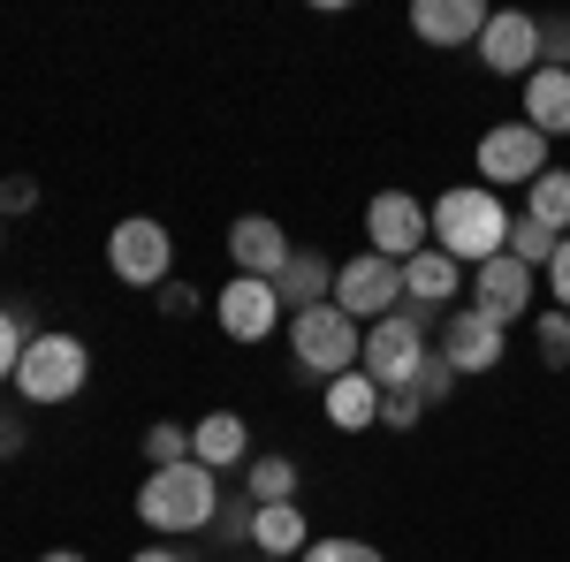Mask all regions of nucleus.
I'll return each instance as SVG.
<instances>
[{"mask_svg":"<svg viewBox=\"0 0 570 562\" xmlns=\"http://www.w3.org/2000/svg\"><path fill=\"white\" fill-rule=\"evenodd\" d=\"M39 562H91L85 548H53V555H39Z\"/></svg>","mask_w":570,"mask_h":562,"instance_id":"obj_38","label":"nucleus"},{"mask_svg":"<svg viewBox=\"0 0 570 562\" xmlns=\"http://www.w3.org/2000/svg\"><path fill=\"white\" fill-rule=\"evenodd\" d=\"M31 335H46V327H39V304H31V297H8V304H0V381H16V365H23Z\"/></svg>","mask_w":570,"mask_h":562,"instance_id":"obj_23","label":"nucleus"},{"mask_svg":"<svg viewBox=\"0 0 570 562\" xmlns=\"http://www.w3.org/2000/svg\"><path fill=\"white\" fill-rule=\"evenodd\" d=\"M426 214H434V252H449L464 274L510 252V206H502L487 183H456V190H441Z\"/></svg>","mask_w":570,"mask_h":562,"instance_id":"obj_2","label":"nucleus"},{"mask_svg":"<svg viewBox=\"0 0 570 562\" xmlns=\"http://www.w3.org/2000/svg\"><path fill=\"white\" fill-rule=\"evenodd\" d=\"M532 357H540L548 373H563V365H570V312H556V304L532 312Z\"/></svg>","mask_w":570,"mask_h":562,"instance_id":"obj_25","label":"nucleus"},{"mask_svg":"<svg viewBox=\"0 0 570 562\" xmlns=\"http://www.w3.org/2000/svg\"><path fill=\"white\" fill-rule=\"evenodd\" d=\"M130 562H198V555H183V548H137Z\"/></svg>","mask_w":570,"mask_h":562,"instance_id":"obj_37","label":"nucleus"},{"mask_svg":"<svg viewBox=\"0 0 570 562\" xmlns=\"http://www.w3.org/2000/svg\"><path fill=\"white\" fill-rule=\"evenodd\" d=\"M153 297H160V312H168V319H190V312H198V289H190V282H168V289H153Z\"/></svg>","mask_w":570,"mask_h":562,"instance_id":"obj_35","label":"nucleus"},{"mask_svg":"<svg viewBox=\"0 0 570 562\" xmlns=\"http://www.w3.org/2000/svg\"><path fill=\"white\" fill-rule=\"evenodd\" d=\"M289 357H297V373L305 381H343V373H357V349H365V327H357L343 304H312V312H289Z\"/></svg>","mask_w":570,"mask_h":562,"instance_id":"obj_4","label":"nucleus"},{"mask_svg":"<svg viewBox=\"0 0 570 562\" xmlns=\"http://www.w3.org/2000/svg\"><path fill=\"white\" fill-rule=\"evenodd\" d=\"M518 122H532L548 145H556V137H570V69H532Z\"/></svg>","mask_w":570,"mask_h":562,"instance_id":"obj_19","label":"nucleus"},{"mask_svg":"<svg viewBox=\"0 0 570 562\" xmlns=\"http://www.w3.org/2000/svg\"><path fill=\"white\" fill-rule=\"evenodd\" d=\"M289 259H297V244H289V228H282L274 214H236L228 220V266H236V274L274 282Z\"/></svg>","mask_w":570,"mask_h":562,"instance_id":"obj_13","label":"nucleus"},{"mask_svg":"<svg viewBox=\"0 0 570 562\" xmlns=\"http://www.w3.org/2000/svg\"><path fill=\"white\" fill-rule=\"evenodd\" d=\"M434 349L456 365V381H480V373H494V365L510 357V327H502V319H487L480 304H456V312L441 319Z\"/></svg>","mask_w":570,"mask_h":562,"instance_id":"obj_9","label":"nucleus"},{"mask_svg":"<svg viewBox=\"0 0 570 562\" xmlns=\"http://www.w3.org/2000/svg\"><path fill=\"white\" fill-rule=\"evenodd\" d=\"M487 16H494L487 0H419V8H411V31L426 46H449V53H456V46H480Z\"/></svg>","mask_w":570,"mask_h":562,"instance_id":"obj_17","label":"nucleus"},{"mask_svg":"<svg viewBox=\"0 0 570 562\" xmlns=\"http://www.w3.org/2000/svg\"><path fill=\"white\" fill-rule=\"evenodd\" d=\"M434 244V214H426V198H411V190H381V198H365V252H381V259H419Z\"/></svg>","mask_w":570,"mask_h":562,"instance_id":"obj_8","label":"nucleus"},{"mask_svg":"<svg viewBox=\"0 0 570 562\" xmlns=\"http://www.w3.org/2000/svg\"><path fill=\"white\" fill-rule=\"evenodd\" d=\"M305 548H312V517H305V502H266V510H252V555L297 562Z\"/></svg>","mask_w":570,"mask_h":562,"instance_id":"obj_18","label":"nucleus"},{"mask_svg":"<svg viewBox=\"0 0 570 562\" xmlns=\"http://www.w3.org/2000/svg\"><path fill=\"white\" fill-rule=\"evenodd\" d=\"M297 486H305V472H297V456H282V448H266V456H252L244 464V494L252 502H297Z\"/></svg>","mask_w":570,"mask_h":562,"instance_id":"obj_22","label":"nucleus"},{"mask_svg":"<svg viewBox=\"0 0 570 562\" xmlns=\"http://www.w3.org/2000/svg\"><path fill=\"white\" fill-rule=\"evenodd\" d=\"M525 220H540V228L570 236V168H548V175L525 190Z\"/></svg>","mask_w":570,"mask_h":562,"instance_id":"obj_24","label":"nucleus"},{"mask_svg":"<svg viewBox=\"0 0 570 562\" xmlns=\"http://www.w3.org/2000/svg\"><path fill=\"white\" fill-rule=\"evenodd\" d=\"M419 418H426V403H419V395H411V388L381 395V426H389V433H411V426H419Z\"/></svg>","mask_w":570,"mask_h":562,"instance_id":"obj_33","label":"nucleus"},{"mask_svg":"<svg viewBox=\"0 0 570 562\" xmlns=\"http://www.w3.org/2000/svg\"><path fill=\"white\" fill-rule=\"evenodd\" d=\"M426 357H434L426 319H419V312H389V319H373V327H365L357 373H365L381 395H395V388H411V381H419V365H426Z\"/></svg>","mask_w":570,"mask_h":562,"instance_id":"obj_6","label":"nucleus"},{"mask_svg":"<svg viewBox=\"0 0 570 562\" xmlns=\"http://www.w3.org/2000/svg\"><path fill=\"white\" fill-rule=\"evenodd\" d=\"M472 168H480V183L502 198V183L532 190V183L556 168V160H548V137L532 130V122H487L480 145H472Z\"/></svg>","mask_w":570,"mask_h":562,"instance_id":"obj_7","label":"nucleus"},{"mask_svg":"<svg viewBox=\"0 0 570 562\" xmlns=\"http://www.w3.org/2000/svg\"><path fill=\"white\" fill-rule=\"evenodd\" d=\"M472 304H480L487 319H502V327H510V319H525L532 304H540V274H532L525 259H510V252H502V259L472 266Z\"/></svg>","mask_w":570,"mask_h":562,"instance_id":"obj_14","label":"nucleus"},{"mask_svg":"<svg viewBox=\"0 0 570 562\" xmlns=\"http://www.w3.org/2000/svg\"><path fill=\"white\" fill-rule=\"evenodd\" d=\"M556 228H540V220H525V214H510V259H525L532 274H548V259H556Z\"/></svg>","mask_w":570,"mask_h":562,"instance_id":"obj_27","label":"nucleus"},{"mask_svg":"<svg viewBox=\"0 0 570 562\" xmlns=\"http://www.w3.org/2000/svg\"><path fill=\"white\" fill-rule=\"evenodd\" d=\"M168 464H190V426L183 418H153L145 426V472H168Z\"/></svg>","mask_w":570,"mask_h":562,"instance_id":"obj_26","label":"nucleus"},{"mask_svg":"<svg viewBox=\"0 0 570 562\" xmlns=\"http://www.w3.org/2000/svg\"><path fill=\"white\" fill-rule=\"evenodd\" d=\"M91 381V349L85 335H61V327H46V335H31V349H23V365H16V381L8 388L23 395L31 411H61V403H77Z\"/></svg>","mask_w":570,"mask_h":562,"instance_id":"obj_3","label":"nucleus"},{"mask_svg":"<svg viewBox=\"0 0 570 562\" xmlns=\"http://www.w3.org/2000/svg\"><path fill=\"white\" fill-rule=\"evenodd\" d=\"M540 69H570V16H540Z\"/></svg>","mask_w":570,"mask_h":562,"instance_id":"obj_31","label":"nucleus"},{"mask_svg":"<svg viewBox=\"0 0 570 562\" xmlns=\"http://www.w3.org/2000/svg\"><path fill=\"white\" fill-rule=\"evenodd\" d=\"M411 395H419V403H426V411H434V403H449V395H456V365H449V357H426V365H419V381H411Z\"/></svg>","mask_w":570,"mask_h":562,"instance_id":"obj_30","label":"nucleus"},{"mask_svg":"<svg viewBox=\"0 0 570 562\" xmlns=\"http://www.w3.org/2000/svg\"><path fill=\"white\" fill-rule=\"evenodd\" d=\"M297 562H389L373 540H357V532H312V548Z\"/></svg>","mask_w":570,"mask_h":562,"instance_id":"obj_28","label":"nucleus"},{"mask_svg":"<svg viewBox=\"0 0 570 562\" xmlns=\"http://www.w3.org/2000/svg\"><path fill=\"white\" fill-rule=\"evenodd\" d=\"M252 510H259V502H252L244 486H228V494H220V517H214L220 548H252Z\"/></svg>","mask_w":570,"mask_h":562,"instance_id":"obj_29","label":"nucleus"},{"mask_svg":"<svg viewBox=\"0 0 570 562\" xmlns=\"http://www.w3.org/2000/svg\"><path fill=\"white\" fill-rule=\"evenodd\" d=\"M0 236H8V220H0Z\"/></svg>","mask_w":570,"mask_h":562,"instance_id":"obj_40","label":"nucleus"},{"mask_svg":"<svg viewBox=\"0 0 570 562\" xmlns=\"http://www.w3.org/2000/svg\"><path fill=\"white\" fill-rule=\"evenodd\" d=\"M214 319L228 343H266V335H282L289 327V312L274 297V282H252V274H228L214 297Z\"/></svg>","mask_w":570,"mask_h":562,"instance_id":"obj_11","label":"nucleus"},{"mask_svg":"<svg viewBox=\"0 0 570 562\" xmlns=\"http://www.w3.org/2000/svg\"><path fill=\"white\" fill-rule=\"evenodd\" d=\"M220 472H206L198 456L190 464H168V472H145L137 486V524L160 532V540H190V532H214L220 517Z\"/></svg>","mask_w":570,"mask_h":562,"instance_id":"obj_1","label":"nucleus"},{"mask_svg":"<svg viewBox=\"0 0 570 562\" xmlns=\"http://www.w3.org/2000/svg\"><path fill=\"white\" fill-rule=\"evenodd\" d=\"M540 282H548V304H556V312H570V236L556 244V259H548V274H540Z\"/></svg>","mask_w":570,"mask_h":562,"instance_id":"obj_34","label":"nucleus"},{"mask_svg":"<svg viewBox=\"0 0 570 562\" xmlns=\"http://www.w3.org/2000/svg\"><path fill=\"white\" fill-rule=\"evenodd\" d=\"M252 562H274V555H252Z\"/></svg>","mask_w":570,"mask_h":562,"instance_id":"obj_39","label":"nucleus"},{"mask_svg":"<svg viewBox=\"0 0 570 562\" xmlns=\"http://www.w3.org/2000/svg\"><path fill=\"white\" fill-rule=\"evenodd\" d=\"M16 214H39V183L31 175H0V220Z\"/></svg>","mask_w":570,"mask_h":562,"instance_id":"obj_32","label":"nucleus"},{"mask_svg":"<svg viewBox=\"0 0 570 562\" xmlns=\"http://www.w3.org/2000/svg\"><path fill=\"white\" fill-rule=\"evenodd\" d=\"M335 304L351 312L357 327H373V319L403 312V266L381 259V252H357V259H343V266H335Z\"/></svg>","mask_w":570,"mask_h":562,"instance_id":"obj_10","label":"nucleus"},{"mask_svg":"<svg viewBox=\"0 0 570 562\" xmlns=\"http://www.w3.org/2000/svg\"><path fill=\"white\" fill-rule=\"evenodd\" d=\"M23 441H31L23 411H0V464H8V456H23Z\"/></svg>","mask_w":570,"mask_h":562,"instance_id":"obj_36","label":"nucleus"},{"mask_svg":"<svg viewBox=\"0 0 570 562\" xmlns=\"http://www.w3.org/2000/svg\"><path fill=\"white\" fill-rule=\"evenodd\" d=\"M190 456H198L206 472H244V464L259 456L244 411H206V418H190Z\"/></svg>","mask_w":570,"mask_h":562,"instance_id":"obj_16","label":"nucleus"},{"mask_svg":"<svg viewBox=\"0 0 570 562\" xmlns=\"http://www.w3.org/2000/svg\"><path fill=\"white\" fill-rule=\"evenodd\" d=\"M456 289H464V266L449 259V252H419V259H403V312H419V319H449L456 312Z\"/></svg>","mask_w":570,"mask_h":562,"instance_id":"obj_15","label":"nucleus"},{"mask_svg":"<svg viewBox=\"0 0 570 562\" xmlns=\"http://www.w3.org/2000/svg\"><path fill=\"white\" fill-rule=\"evenodd\" d=\"M274 297H282V312H312V304H335V266H327V252H305V244H297V259L274 274Z\"/></svg>","mask_w":570,"mask_h":562,"instance_id":"obj_20","label":"nucleus"},{"mask_svg":"<svg viewBox=\"0 0 570 562\" xmlns=\"http://www.w3.org/2000/svg\"><path fill=\"white\" fill-rule=\"evenodd\" d=\"M327 426H335V433L381 426V388H373L365 373H343V381H327Z\"/></svg>","mask_w":570,"mask_h":562,"instance_id":"obj_21","label":"nucleus"},{"mask_svg":"<svg viewBox=\"0 0 570 562\" xmlns=\"http://www.w3.org/2000/svg\"><path fill=\"white\" fill-rule=\"evenodd\" d=\"M107 274L122 282V289H168L176 282V236H168V220L153 214H122L107 228Z\"/></svg>","mask_w":570,"mask_h":562,"instance_id":"obj_5","label":"nucleus"},{"mask_svg":"<svg viewBox=\"0 0 570 562\" xmlns=\"http://www.w3.org/2000/svg\"><path fill=\"white\" fill-rule=\"evenodd\" d=\"M472 53H480V69H487V77H518V85H525L532 69H540V16H518V8H494Z\"/></svg>","mask_w":570,"mask_h":562,"instance_id":"obj_12","label":"nucleus"}]
</instances>
